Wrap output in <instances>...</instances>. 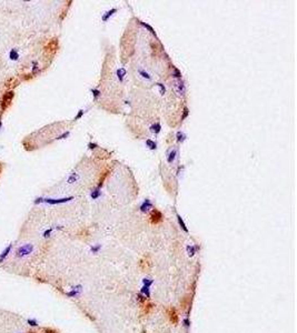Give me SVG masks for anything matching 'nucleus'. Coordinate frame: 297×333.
Instances as JSON below:
<instances>
[{"mask_svg":"<svg viewBox=\"0 0 297 333\" xmlns=\"http://www.w3.org/2000/svg\"><path fill=\"white\" fill-rule=\"evenodd\" d=\"M18 84H19V80H18L17 78H11V79H9V81L6 82V87L11 90L12 88L17 87Z\"/></svg>","mask_w":297,"mask_h":333,"instance_id":"nucleus-21","label":"nucleus"},{"mask_svg":"<svg viewBox=\"0 0 297 333\" xmlns=\"http://www.w3.org/2000/svg\"><path fill=\"white\" fill-rule=\"evenodd\" d=\"M90 92H91V95H93V98L95 99V100L99 99V98H100V96H101V91H100L98 88H91Z\"/></svg>","mask_w":297,"mask_h":333,"instance_id":"nucleus-29","label":"nucleus"},{"mask_svg":"<svg viewBox=\"0 0 297 333\" xmlns=\"http://www.w3.org/2000/svg\"><path fill=\"white\" fill-rule=\"evenodd\" d=\"M186 250H187V253H188V255L192 258V257H194V255L197 253V251L199 250V246H194V244H188V246H187V248H186Z\"/></svg>","mask_w":297,"mask_h":333,"instance_id":"nucleus-17","label":"nucleus"},{"mask_svg":"<svg viewBox=\"0 0 297 333\" xmlns=\"http://www.w3.org/2000/svg\"><path fill=\"white\" fill-rule=\"evenodd\" d=\"M156 86H157V88L159 89L160 95H161V96H164V95L166 93V87H165V84L161 83V82H157V83H156Z\"/></svg>","mask_w":297,"mask_h":333,"instance_id":"nucleus-35","label":"nucleus"},{"mask_svg":"<svg viewBox=\"0 0 297 333\" xmlns=\"http://www.w3.org/2000/svg\"><path fill=\"white\" fill-rule=\"evenodd\" d=\"M152 209H154V204H152V200L148 199V198L144 200L143 202H141V204H140V207H139L140 212H143V213H148V212L152 211Z\"/></svg>","mask_w":297,"mask_h":333,"instance_id":"nucleus-9","label":"nucleus"},{"mask_svg":"<svg viewBox=\"0 0 297 333\" xmlns=\"http://www.w3.org/2000/svg\"><path fill=\"white\" fill-rule=\"evenodd\" d=\"M172 77L174 79H176V80H179V79H181V71H180L179 69H178L177 67H175V66H172Z\"/></svg>","mask_w":297,"mask_h":333,"instance_id":"nucleus-24","label":"nucleus"},{"mask_svg":"<svg viewBox=\"0 0 297 333\" xmlns=\"http://www.w3.org/2000/svg\"><path fill=\"white\" fill-rule=\"evenodd\" d=\"M101 188H98V187H95L90 190V198L93 200H98L99 198L101 197Z\"/></svg>","mask_w":297,"mask_h":333,"instance_id":"nucleus-14","label":"nucleus"},{"mask_svg":"<svg viewBox=\"0 0 297 333\" xmlns=\"http://www.w3.org/2000/svg\"><path fill=\"white\" fill-rule=\"evenodd\" d=\"M137 299H138V301H139L140 303H145V302H146V300H147V299H146L145 296H143V294H138Z\"/></svg>","mask_w":297,"mask_h":333,"instance_id":"nucleus-40","label":"nucleus"},{"mask_svg":"<svg viewBox=\"0 0 297 333\" xmlns=\"http://www.w3.org/2000/svg\"><path fill=\"white\" fill-rule=\"evenodd\" d=\"M39 72H40V68H39L38 61H32V70H31L32 77L37 76Z\"/></svg>","mask_w":297,"mask_h":333,"instance_id":"nucleus-27","label":"nucleus"},{"mask_svg":"<svg viewBox=\"0 0 297 333\" xmlns=\"http://www.w3.org/2000/svg\"><path fill=\"white\" fill-rule=\"evenodd\" d=\"M14 97H15V93L12 90H9V91H6L3 93L2 98H1V101H0V108H1V111H6L10 104H11L12 100H14Z\"/></svg>","mask_w":297,"mask_h":333,"instance_id":"nucleus-2","label":"nucleus"},{"mask_svg":"<svg viewBox=\"0 0 297 333\" xmlns=\"http://www.w3.org/2000/svg\"><path fill=\"white\" fill-rule=\"evenodd\" d=\"M1 128H2V122H1V120H0V130H1Z\"/></svg>","mask_w":297,"mask_h":333,"instance_id":"nucleus-44","label":"nucleus"},{"mask_svg":"<svg viewBox=\"0 0 297 333\" xmlns=\"http://www.w3.org/2000/svg\"><path fill=\"white\" fill-rule=\"evenodd\" d=\"M87 147H88V149H89V150H91V151H93V150H96V149H97V148H98V147H99V145H97V143H96V142H93V141H90V142H88V145H87Z\"/></svg>","mask_w":297,"mask_h":333,"instance_id":"nucleus-37","label":"nucleus"},{"mask_svg":"<svg viewBox=\"0 0 297 333\" xmlns=\"http://www.w3.org/2000/svg\"><path fill=\"white\" fill-rule=\"evenodd\" d=\"M78 180H79V174L76 173V172H71L67 179V182L69 183V184H73V183L77 182Z\"/></svg>","mask_w":297,"mask_h":333,"instance_id":"nucleus-23","label":"nucleus"},{"mask_svg":"<svg viewBox=\"0 0 297 333\" xmlns=\"http://www.w3.org/2000/svg\"><path fill=\"white\" fill-rule=\"evenodd\" d=\"M34 249H35V246H32L31 243L22 244V246H20L19 248H17V250H16V252H15L16 258L23 259V258H26V257H29L32 252H34Z\"/></svg>","mask_w":297,"mask_h":333,"instance_id":"nucleus-1","label":"nucleus"},{"mask_svg":"<svg viewBox=\"0 0 297 333\" xmlns=\"http://www.w3.org/2000/svg\"><path fill=\"white\" fill-rule=\"evenodd\" d=\"M145 145L147 147V149H149L150 151H155V150H157V142L155 141V140H152V139H146L145 141Z\"/></svg>","mask_w":297,"mask_h":333,"instance_id":"nucleus-16","label":"nucleus"},{"mask_svg":"<svg viewBox=\"0 0 297 333\" xmlns=\"http://www.w3.org/2000/svg\"><path fill=\"white\" fill-rule=\"evenodd\" d=\"M44 333H58L56 330H53V329H50V327H46V329H44Z\"/></svg>","mask_w":297,"mask_h":333,"instance_id":"nucleus-41","label":"nucleus"},{"mask_svg":"<svg viewBox=\"0 0 297 333\" xmlns=\"http://www.w3.org/2000/svg\"><path fill=\"white\" fill-rule=\"evenodd\" d=\"M28 333H37V332H35V331H29Z\"/></svg>","mask_w":297,"mask_h":333,"instance_id":"nucleus-45","label":"nucleus"},{"mask_svg":"<svg viewBox=\"0 0 297 333\" xmlns=\"http://www.w3.org/2000/svg\"><path fill=\"white\" fill-rule=\"evenodd\" d=\"M9 59L12 61L19 60V53H18L17 49H11L9 51Z\"/></svg>","mask_w":297,"mask_h":333,"instance_id":"nucleus-26","label":"nucleus"},{"mask_svg":"<svg viewBox=\"0 0 297 333\" xmlns=\"http://www.w3.org/2000/svg\"><path fill=\"white\" fill-rule=\"evenodd\" d=\"M58 49V40L57 39H51V40L48 42V44L45 46V51L49 55H53L56 51Z\"/></svg>","mask_w":297,"mask_h":333,"instance_id":"nucleus-6","label":"nucleus"},{"mask_svg":"<svg viewBox=\"0 0 297 333\" xmlns=\"http://www.w3.org/2000/svg\"><path fill=\"white\" fill-rule=\"evenodd\" d=\"M163 219H164L163 213L159 210H157V209H152V212H150V218H149L150 223L152 224H158V223H160L163 221Z\"/></svg>","mask_w":297,"mask_h":333,"instance_id":"nucleus-4","label":"nucleus"},{"mask_svg":"<svg viewBox=\"0 0 297 333\" xmlns=\"http://www.w3.org/2000/svg\"><path fill=\"white\" fill-rule=\"evenodd\" d=\"M85 113H86V110H84V109H80V110L78 111V113H77V116L75 117V120H79V119H81L82 117H84Z\"/></svg>","mask_w":297,"mask_h":333,"instance_id":"nucleus-39","label":"nucleus"},{"mask_svg":"<svg viewBox=\"0 0 297 333\" xmlns=\"http://www.w3.org/2000/svg\"><path fill=\"white\" fill-rule=\"evenodd\" d=\"M101 250V244H93V246H90V252L91 253H95V254H97V253H99V251Z\"/></svg>","mask_w":297,"mask_h":333,"instance_id":"nucleus-33","label":"nucleus"},{"mask_svg":"<svg viewBox=\"0 0 297 333\" xmlns=\"http://www.w3.org/2000/svg\"><path fill=\"white\" fill-rule=\"evenodd\" d=\"M27 323H28L29 327H37L39 325L38 321H37L35 318H28L27 319Z\"/></svg>","mask_w":297,"mask_h":333,"instance_id":"nucleus-31","label":"nucleus"},{"mask_svg":"<svg viewBox=\"0 0 297 333\" xmlns=\"http://www.w3.org/2000/svg\"><path fill=\"white\" fill-rule=\"evenodd\" d=\"M12 248H14V246H12V244H9V246H7L6 248L2 250V252L0 253V264L3 263V262L7 260V258L9 257V254L11 253Z\"/></svg>","mask_w":297,"mask_h":333,"instance_id":"nucleus-11","label":"nucleus"},{"mask_svg":"<svg viewBox=\"0 0 297 333\" xmlns=\"http://www.w3.org/2000/svg\"><path fill=\"white\" fill-rule=\"evenodd\" d=\"M140 294H143L146 299L150 298V287L149 285H143V288L140 290Z\"/></svg>","mask_w":297,"mask_h":333,"instance_id":"nucleus-25","label":"nucleus"},{"mask_svg":"<svg viewBox=\"0 0 297 333\" xmlns=\"http://www.w3.org/2000/svg\"><path fill=\"white\" fill-rule=\"evenodd\" d=\"M149 129H150V132L154 133L155 136H157L161 132V125H160V122H155L149 127Z\"/></svg>","mask_w":297,"mask_h":333,"instance_id":"nucleus-15","label":"nucleus"},{"mask_svg":"<svg viewBox=\"0 0 297 333\" xmlns=\"http://www.w3.org/2000/svg\"><path fill=\"white\" fill-rule=\"evenodd\" d=\"M154 309V304L152 303H146L144 304V307H143V313L144 314H148L150 311Z\"/></svg>","mask_w":297,"mask_h":333,"instance_id":"nucleus-30","label":"nucleus"},{"mask_svg":"<svg viewBox=\"0 0 297 333\" xmlns=\"http://www.w3.org/2000/svg\"><path fill=\"white\" fill-rule=\"evenodd\" d=\"M178 153H179V151H178L177 147H172V148L167 151V154H166L167 162H168L169 165H172V163L176 161V159H177Z\"/></svg>","mask_w":297,"mask_h":333,"instance_id":"nucleus-5","label":"nucleus"},{"mask_svg":"<svg viewBox=\"0 0 297 333\" xmlns=\"http://www.w3.org/2000/svg\"><path fill=\"white\" fill-rule=\"evenodd\" d=\"M186 139H187V134L184 131L179 130L176 132V141L178 143H184V142L186 141Z\"/></svg>","mask_w":297,"mask_h":333,"instance_id":"nucleus-18","label":"nucleus"},{"mask_svg":"<svg viewBox=\"0 0 297 333\" xmlns=\"http://www.w3.org/2000/svg\"><path fill=\"white\" fill-rule=\"evenodd\" d=\"M183 323H184V327H186V329H187V330H188V329H189V327H190V320H189V316H187L186 318L184 319V322H183Z\"/></svg>","mask_w":297,"mask_h":333,"instance_id":"nucleus-38","label":"nucleus"},{"mask_svg":"<svg viewBox=\"0 0 297 333\" xmlns=\"http://www.w3.org/2000/svg\"><path fill=\"white\" fill-rule=\"evenodd\" d=\"M108 172H109V170H106L105 172H102V173H101V176H100V178H99L98 185H97L98 188H101L102 185H104V182H105L106 178H107V176H108Z\"/></svg>","mask_w":297,"mask_h":333,"instance_id":"nucleus-28","label":"nucleus"},{"mask_svg":"<svg viewBox=\"0 0 297 333\" xmlns=\"http://www.w3.org/2000/svg\"><path fill=\"white\" fill-rule=\"evenodd\" d=\"M117 12H118V8H111V9H109V10H107V11L104 12L101 15V21L105 23L108 22V21L110 20V18L114 17Z\"/></svg>","mask_w":297,"mask_h":333,"instance_id":"nucleus-10","label":"nucleus"},{"mask_svg":"<svg viewBox=\"0 0 297 333\" xmlns=\"http://www.w3.org/2000/svg\"><path fill=\"white\" fill-rule=\"evenodd\" d=\"M188 116H189V109H188V107H187V106H185V107H184V109H183V114H181V118H180L181 122H183L185 119L188 118Z\"/></svg>","mask_w":297,"mask_h":333,"instance_id":"nucleus-34","label":"nucleus"},{"mask_svg":"<svg viewBox=\"0 0 297 333\" xmlns=\"http://www.w3.org/2000/svg\"><path fill=\"white\" fill-rule=\"evenodd\" d=\"M176 218H177V221H178V224H179V227H180L181 229H183L185 232H188V228H187V226H186V223H185V221L183 220L181 215H178V213H176Z\"/></svg>","mask_w":297,"mask_h":333,"instance_id":"nucleus-22","label":"nucleus"},{"mask_svg":"<svg viewBox=\"0 0 297 333\" xmlns=\"http://www.w3.org/2000/svg\"><path fill=\"white\" fill-rule=\"evenodd\" d=\"M53 230H56L53 227H51V228H48V229H46L44 232H42V237L45 238V239H47V238H50L51 237V233L53 232Z\"/></svg>","mask_w":297,"mask_h":333,"instance_id":"nucleus-32","label":"nucleus"},{"mask_svg":"<svg viewBox=\"0 0 297 333\" xmlns=\"http://www.w3.org/2000/svg\"><path fill=\"white\" fill-rule=\"evenodd\" d=\"M138 75H139L143 79H145V80H148V81L152 80V76L149 75L145 69H143V68H139V69H138Z\"/></svg>","mask_w":297,"mask_h":333,"instance_id":"nucleus-20","label":"nucleus"},{"mask_svg":"<svg viewBox=\"0 0 297 333\" xmlns=\"http://www.w3.org/2000/svg\"><path fill=\"white\" fill-rule=\"evenodd\" d=\"M20 333H25V332H20Z\"/></svg>","mask_w":297,"mask_h":333,"instance_id":"nucleus-46","label":"nucleus"},{"mask_svg":"<svg viewBox=\"0 0 297 333\" xmlns=\"http://www.w3.org/2000/svg\"><path fill=\"white\" fill-rule=\"evenodd\" d=\"M167 316H168L169 321L172 322V324H177L178 321H179V316H178V312L175 308H168L167 309Z\"/></svg>","mask_w":297,"mask_h":333,"instance_id":"nucleus-8","label":"nucleus"},{"mask_svg":"<svg viewBox=\"0 0 297 333\" xmlns=\"http://www.w3.org/2000/svg\"><path fill=\"white\" fill-rule=\"evenodd\" d=\"M175 90L178 96H185V93H186V83H185L183 79H179V80L175 81Z\"/></svg>","mask_w":297,"mask_h":333,"instance_id":"nucleus-7","label":"nucleus"},{"mask_svg":"<svg viewBox=\"0 0 297 333\" xmlns=\"http://www.w3.org/2000/svg\"><path fill=\"white\" fill-rule=\"evenodd\" d=\"M139 23H140V26H143L146 30H148V31L150 32V33H152V36H155V38H157V33H156L155 29L152 28V26H150V25H148L147 22H144V21H141V20H139Z\"/></svg>","mask_w":297,"mask_h":333,"instance_id":"nucleus-19","label":"nucleus"},{"mask_svg":"<svg viewBox=\"0 0 297 333\" xmlns=\"http://www.w3.org/2000/svg\"><path fill=\"white\" fill-rule=\"evenodd\" d=\"M126 75H127V70H126V68H124V67H120V68H118V69L116 70L117 79L119 80V82H124Z\"/></svg>","mask_w":297,"mask_h":333,"instance_id":"nucleus-13","label":"nucleus"},{"mask_svg":"<svg viewBox=\"0 0 297 333\" xmlns=\"http://www.w3.org/2000/svg\"><path fill=\"white\" fill-rule=\"evenodd\" d=\"M70 136V131H65V132H62L60 134V136H58L57 138H56V140H64V139H67L68 137Z\"/></svg>","mask_w":297,"mask_h":333,"instance_id":"nucleus-36","label":"nucleus"},{"mask_svg":"<svg viewBox=\"0 0 297 333\" xmlns=\"http://www.w3.org/2000/svg\"><path fill=\"white\" fill-rule=\"evenodd\" d=\"M75 199L73 197H65V198H57V199H53V198H44L42 200V203H47V204H50V206H55V204H64V203H68L70 201H73Z\"/></svg>","mask_w":297,"mask_h":333,"instance_id":"nucleus-3","label":"nucleus"},{"mask_svg":"<svg viewBox=\"0 0 297 333\" xmlns=\"http://www.w3.org/2000/svg\"><path fill=\"white\" fill-rule=\"evenodd\" d=\"M183 170H184V167L179 165L177 168V177H180V173H183Z\"/></svg>","mask_w":297,"mask_h":333,"instance_id":"nucleus-42","label":"nucleus"},{"mask_svg":"<svg viewBox=\"0 0 297 333\" xmlns=\"http://www.w3.org/2000/svg\"><path fill=\"white\" fill-rule=\"evenodd\" d=\"M23 78H25V80H30V79H31V78H34V77H32V75H31V73H29V75H26V76H25V77H23Z\"/></svg>","mask_w":297,"mask_h":333,"instance_id":"nucleus-43","label":"nucleus"},{"mask_svg":"<svg viewBox=\"0 0 297 333\" xmlns=\"http://www.w3.org/2000/svg\"><path fill=\"white\" fill-rule=\"evenodd\" d=\"M81 291H82L81 285H76V287L71 288L70 291L66 292V296H69V298H77V296H79L81 294Z\"/></svg>","mask_w":297,"mask_h":333,"instance_id":"nucleus-12","label":"nucleus"}]
</instances>
